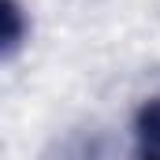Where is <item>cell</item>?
<instances>
[{"mask_svg":"<svg viewBox=\"0 0 160 160\" xmlns=\"http://www.w3.org/2000/svg\"><path fill=\"white\" fill-rule=\"evenodd\" d=\"M134 160H160V97L145 101L134 116Z\"/></svg>","mask_w":160,"mask_h":160,"instance_id":"1","label":"cell"},{"mask_svg":"<svg viewBox=\"0 0 160 160\" xmlns=\"http://www.w3.org/2000/svg\"><path fill=\"white\" fill-rule=\"evenodd\" d=\"M26 15L19 8V0H0V52L4 60H11L19 52V45L26 41Z\"/></svg>","mask_w":160,"mask_h":160,"instance_id":"2","label":"cell"}]
</instances>
